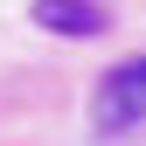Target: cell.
I'll return each instance as SVG.
<instances>
[{
    "mask_svg": "<svg viewBox=\"0 0 146 146\" xmlns=\"http://www.w3.org/2000/svg\"><path fill=\"white\" fill-rule=\"evenodd\" d=\"M90 125L98 132H132V125H146V56H125L98 77V90H90Z\"/></svg>",
    "mask_w": 146,
    "mask_h": 146,
    "instance_id": "1",
    "label": "cell"
},
{
    "mask_svg": "<svg viewBox=\"0 0 146 146\" xmlns=\"http://www.w3.org/2000/svg\"><path fill=\"white\" fill-rule=\"evenodd\" d=\"M35 28H49V35H90L98 42L111 28V14L104 7H35Z\"/></svg>",
    "mask_w": 146,
    "mask_h": 146,
    "instance_id": "2",
    "label": "cell"
}]
</instances>
